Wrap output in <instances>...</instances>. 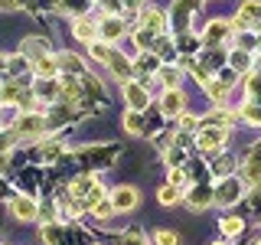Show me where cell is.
Listing matches in <instances>:
<instances>
[{"label": "cell", "mask_w": 261, "mask_h": 245, "mask_svg": "<svg viewBox=\"0 0 261 245\" xmlns=\"http://www.w3.org/2000/svg\"><path fill=\"white\" fill-rule=\"evenodd\" d=\"M137 203H141V196H137L134 186H118V190H114V196H111L114 212H130Z\"/></svg>", "instance_id": "6da1fadb"}, {"label": "cell", "mask_w": 261, "mask_h": 245, "mask_svg": "<svg viewBox=\"0 0 261 245\" xmlns=\"http://www.w3.org/2000/svg\"><path fill=\"white\" fill-rule=\"evenodd\" d=\"M222 141H225V128H216V125L202 128L199 134H196V144H199L202 151H216V147H222Z\"/></svg>", "instance_id": "7a4b0ae2"}, {"label": "cell", "mask_w": 261, "mask_h": 245, "mask_svg": "<svg viewBox=\"0 0 261 245\" xmlns=\"http://www.w3.org/2000/svg\"><path fill=\"white\" fill-rule=\"evenodd\" d=\"M124 98H127V105L134 111H144L147 108V102H150V98H147V92H144V85H137V82H124Z\"/></svg>", "instance_id": "3957f363"}, {"label": "cell", "mask_w": 261, "mask_h": 245, "mask_svg": "<svg viewBox=\"0 0 261 245\" xmlns=\"http://www.w3.org/2000/svg\"><path fill=\"white\" fill-rule=\"evenodd\" d=\"M105 65L114 72V79H121V82L130 79V59H127L124 53H118V49H111V56H108V62H105Z\"/></svg>", "instance_id": "277c9868"}, {"label": "cell", "mask_w": 261, "mask_h": 245, "mask_svg": "<svg viewBox=\"0 0 261 245\" xmlns=\"http://www.w3.org/2000/svg\"><path fill=\"white\" fill-rule=\"evenodd\" d=\"M10 209H13L16 219H36L39 216V206L30 200V196H16V200L10 203Z\"/></svg>", "instance_id": "5b68a950"}, {"label": "cell", "mask_w": 261, "mask_h": 245, "mask_svg": "<svg viewBox=\"0 0 261 245\" xmlns=\"http://www.w3.org/2000/svg\"><path fill=\"white\" fill-rule=\"evenodd\" d=\"M160 108H163V114H183V92H179V88H170V92L163 95Z\"/></svg>", "instance_id": "8992f818"}, {"label": "cell", "mask_w": 261, "mask_h": 245, "mask_svg": "<svg viewBox=\"0 0 261 245\" xmlns=\"http://www.w3.org/2000/svg\"><path fill=\"white\" fill-rule=\"evenodd\" d=\"M209 200H212V190H209L206 183H199V186H196V190H190V193H186V203H190V206H193L196 212H199L202 206H206Z\"/></svg>", "instance_id": "52a82bcc"}, {"label": "cell", "mask_w": 261, "mask_h": 245, "mask_svg": "<svg viewBox=\"0 0 261 245\" xmlns=\"http://www.w3.org/2000/svg\"><path fill=\"white\" fill-rule=\"evenodd\" d=\"M141 27H144V30H150L153 36H157V33H163V30H167V16H163L160 10H147V13H144V23H141Z\"/></svg>", "instance_id": "ba28073f"}, {"label": "cell", "mask_w": 261, "mask_h": 245, "mask_svg": "<svg viewBox=\"0 0 261 245\" xmlns=\"http://www.w3.org/2000/svg\"><path fill=\"white\" fill-rule=\"evenodd\" d=\"M239 193H242V186H239V180H222V190L216 193V200L222 203H232V200H239Z\"/></svg>", "instance_id": "9c48e42d"}, {"label": "cell", "mask_w": 261, "mask_h": 245, "mask_svg": "<svg viewBox=\"0 0 261 245\" xmlns=\"http://www.w3.org/2000/svg\"><path fill=\"white\" fill-rule=\"evenodd\" d=\"M228 30H232V27H228L225 20H212L209 30H206V43H222V39L228 36Z\"/></svg>", "instance_id": "30bf717a"}, {"label": "cell", "mask_w": 261, "mask_h": 245, "mask_svg": "<svg viewBox=\"0 0 261 245\" xmlns=\"http://www.w3.org/2000/svg\"><path fill=\"white\" fill-rule=\"evenodd\" d=\"M43 128H46V121L36 118V114H30V118H20V125H16V131H20V134H39Z\"/></svg>", "instance_id": "8fae6325"}, {"label": "cell", "mask_w": 261, "mask_h": 245, "mask_svg": "<svg viewBox=\"0 0 261 245\" xmlns=\"http://www.w3.org/2000/svg\"><path fill=\"white\" fill-rule=\"evenodd\" d=\"M157 200L163 203V206H173V203L179 200V186H176V183H167V186L157 193Z\"/></svg>", "instance_id": "7c38bea8"}, {"label": "cell", "mask_w": 261, "mask_h": 245, "mask_svg": "<svg viewBox=\"0 0 261 245\" xmlns=\"http://www.w3.org/2000/svg\"><path fill=\"white\" fill-rule=\"evenodd\" d=\"M124 128L130 131V134H141V131H144V118H141V111H127V114H124Z\"/></svg>", "instance_id": "4fadbf2b"}, {"label": "cell", "mask_w": 261, "mask_h": 245, "mask_svg": "<svg viewBox=\"0 0 261 245\" xmlns=\"http://www.w3.org/2000/svg\"><path fill=\"white\" fill-rule=\"evenodd\" d=\"M206 92L216 98V102H225V95H228V85L225 82H216V79H209L206 82Z\"/></svg>", "instance_id": "5bb4252c"}, {"label": "cell", "mask_w": 261, "mask_h": 245, "mask_svg": "<svg viewBox=\"0 0 261 245\" xmlns=\"http://www.w3.org/2000/svg\"><path fill=\"white\" fill-rule=\"evenodd\" d=\"M121 33H124L121 20H105V23H101V36H105V39H118Z\"/></svg>", "instance_id": "9a60e30c"}, {"label": "cell", "mask_w": 261, "mask_h": 245, "mask_svg": "<svg viewBox=\"0 0 261 245\" xmlns=\"http://www.w3.org/2000/svg\"><path fill=\"white\" fill-rule=\"evenodd\" d=\"M56 69H59V62H56L53 56H39V59H36V72H39V76H53Z\"/></svg>", "instance_id": "2e32d148"}, {"label": "cell", "mask_w": 261, "mask_h": 245, "mask_svg": "<svg viewBox=\"0 0 261 245\" xmlns=\"http://www.w3.org/2000/svg\"><path fill=\"white\" fill-rule=\"evenodd\" d=\"M72 33H75L79 39H95V27L88 20H75V27H72Z\"/></svg>", "instance_id": "e0dca14e"}, {"label": "cell", "mask_w": 261, "mask_h": 245, "mask_svg": "<svg viewBox=\"0 0 261 245\" xmlns=\"http://www.w3.org/2000/svg\"><path fill=\"white\" fill-rule=\"evenodd\" d=\"M101 200H105V190H101V186L95 183L92 190L85 193V206H88V209H95V206H98V203H101Z\"/></svg>", "instance_id": "ac0fdd59"}, {"label": "cell", "mask_w": 261, "mask_h": 245, "mask_svg": "<svg viewBox=\"0 0 261 245\" xmlns=\"http://www.w3.org/2000/svg\"><path fill=\"white\" fill-rule=\"evenodd\" d=\"M108 56H111V46L95 43V39H92V59H95V62H108Z\"/></svg>", "instance_id": "d6986e66"}, {"label": "cell", "mask_w": 261, "mask_h": 245, "mask_svg": "<svg viewBox=\"0 0 261 245\" xmlns=\"http://www.w3.org/2000/svg\"><path fill=\"white\" fill-rule=\"evenodd\" d=\"M92 186H95V183H92V177H79L75 183H72V193H75V196H85L88 190H92Z\"/></svg>", "instance_id": "ffe728a7"}, {"label": "cell", "mask_w": 261, "mask_h": 245, "mask_svg": "<svg viewBox=\"0 0 261 245\" xmlns=\"http://www.w3.org/2000/svg\"><path fill=\"white\" fill-rule=\"evenodd\" d=\"M62 7L72 10V13H85L88 7H92V0H62Z\"/></svg>", "instance_id": "44dd1931"}, {"label": "cell", "mask_w": 261, "mask_h": 245, "mask_svg": "<svg viewBox=\"0 0 261 245\" xmlns=\"http://www.w3.org/2000/svg\"><path fill=\"white\" fill-rule=\"evenodd\" d=\"M43 242H46V245H59V242H62V239H59V229L46 223V226H43Z\"/></svg>", "instance_id": "7402d4cb"}, {"label": "cell", "mask_w": 261, "mask_h": 245, "mask_svg": "<svg viewBox=\"0 0 261 245\" xmlns=\"http://www.w3.org/2000/svg\"><path fill=\"white\" fill-rule=\"evenodd\" d=\"M222 232H225V235H239V232H242V219H232V216L222 219Z\"/></svg>", "instance_id": "603a6c76"}, {"label": "cell", "mask_w": 261, "mask_h": 245, "mask_svg": "<svg viewBox=\"0 0 261 245\" xmlns=\"http://www.w3.org/2000/svg\"><path fill=\"white\" fill-rule=\"evenodd\" d=\"M176 79H179V69L176 65H167V69H163V82H167L170 88H176Z\"/></svg>", "instance_id": "cb8c5ba5"}, {"label": "cell", "mask_w": 261, "mask_h": 245, "mask_svg": "<svg viewBox=\"0 0 261 245\" xmlns=\"http://www.w3.org/2000/svg\"><path fill=\"white\" fill-rule=\"evenodd\" d=\"M92 212H95V216H98V219H108V216H111V212H114V206H111V203H108V200H101V203H98V206H95Z\"/></svg>", "instance_id": "d4e9b609"}, {"label": "cell", "mask_w": 261, "mask_h": 245, "mask_svg": "<svg viewBox=\"0 0 261 245\" xmlns=\"http://www.w3.org/2000/svg\"><path fill=\"white\" fill-rule=\"evenodd\" d=\"M157 245H176V232H170V229H163V232H157V239H153Z\"/></svg>", "instance_id": "484cf974"}, {"label": "cell", "mask_w": 261, "mask_h": 245, "mask_svg": "<svg viewBox=\"0 0 261 245\" xmlns=\"http://www.w3.org/2000/svg\"><path fill=\"white\" fill-rule=\"evenodd\" d=\"M39 219H46V223H49V219H56V203H53V200L39 206Z\"/></svg>", "instance_id": "4316f807"}, {"label": "cell", "mask_w": 261, "mask_h": 245, "mask_svg": "<svg viewBox=\"0 0 261 245\" xmlns=\"http://www.w3.org/2000/svg\"><path fill=\"white\" fill-rule=\"evenodd\" d=\"M245 118H248L251 125H261V108L258 105H248V108H245Z\"/></svg>", "instance_id": "83f0119b"}, {"label": "cell", "mask_w": 261, "mask_h": 245, "mask_svg": "<svg viewBox=\"0 0 261 245\" xmlns=\"http://www.w3.org/2000/svg\"><path fill=\"white\" fill-rule=\"evenodd\" d=\"M153 49H157L163 59H170V56H173V43H170V39H160V46H153Z\"/></svg>", "instance_id": "f1b7e54d"}, {"label": "cell", "mask_w": 261, "mask_h": 245, "mask_svg": "<svg viewBox=\"0 0 261 245\" xmlns=\"http://www.w3.org/2000/svg\"><path fill=\"white\" fill-rule=\"evenodd\" d=\"M248 92H251V98L261 95V76H251V79H248Z\"/></svg>", "instance_id": "f546056e"}, {"label": "cell", "mask_w": 261, "mask_h": 245, "mask_svg": "<svg viewBox=\"0 0 261 245\" xmlns=\"http://www.w3.org/2000/svg\"><path fill=\"white\" fill-rule=\"evenodd\" d=\"M232 65H235V69H248V56H245L242 49H239V53L232 56Z\"/></svg>", "instance_id": "4dcf8cb0"}, {"label": "cell", "mask_w": 261, "mask_h": 245, "mask_svg": "<svg viewBox=\"0 0 261 245\" xmlns=\"http://www.w3.org/2000/svg\"><path fill=\"white\" fill-rule=\"evenodd\" d=\"M124 245H144V239H141V232H124Z\"/></svg>", "instance_id": "1f68e13d"}, {"label": "cell", "mask_w": 261, "mask_h": 245, "mask_svg": "<svg viewBox=\"0 0 261 245\" xmlns=\"http://www.w3.org/2000/svg\"><path fill=\"white\" fill-rule=\"evenodd\" d=\"M245 163H255V167H261V144H255V147H251V157L245 160Z\"/></svg>", "instance_id": "d6a6232c"}, {"label": "cell", "mask_w": 261, "mask_h": 245, "mask_svg": "<svg viewBox=\"0 0 261 245\" xmlns=\"http://www.w3.org/2000/svg\"><path fill=\"white\" fill-rule=\"evenodd\" d=\"M196 125H199V121H196L193 114H179V128H190V131H193Z\"/></svg>", "instance_id": "836d02e7"}, {"label": "cell", "mask_w": 261, "mask_h": 245, "mask_svg": "<svg viewBox=\"0 0 261 245\" xmlns=\"http://www.w3.org/2000/svg\"><path fill=\"white\" fill-rule=\"evenodd\" d=\"M170 183H176V186H183V170H170Z\"/></svg>", "instance_id": "e575fe53"}, {"label": "cell", "mask_w": 261, "mask_h": 245, "mask_svg": "<svg viewBox=\"0 0 261 245\" xmlns=\"http://www.w3.org/2000/svg\"><path fill=\"white\" fill-rule=\"evenodd\" d=\"M101 4H105V7H108V10H111V13H118V10H121V4H118V0H101Z\"/></svg>", "instance_id": "d590c367"}, {"label": "cell", "mask_w": 261, "mask_h": 245, "mask_svg": "<svg viewBox=\"0 0 261 245\" xmlns=\"http://www.w3.org/2000/svg\"><path fill=\"white\" fill-rule=\"evenodd\" d=\"M216 245H222V242H216Z\"/></svg>", "instance_id": "8d00e7d4"}]
</instances>
